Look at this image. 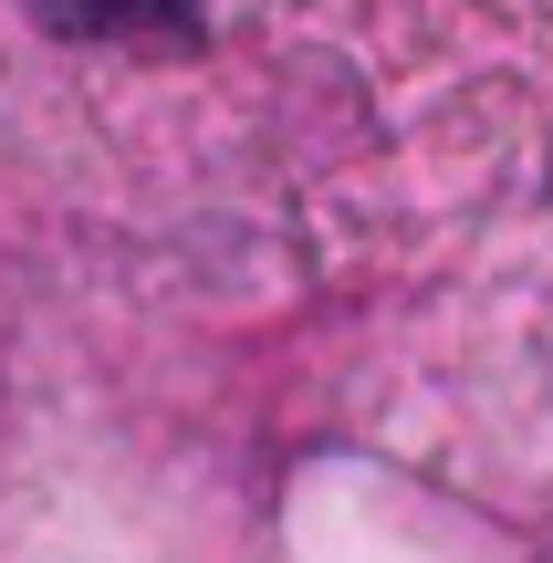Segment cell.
<instances>
[{
    "label": "cell",
    "instance_id": "obj_1",
    "mask_svg": "<svg viewBox=\"0 0 553 563\" xmlns=\"http://www.w3.org/2000/svg\"><path fill=\"white\" fill-rule=\"evenodd\" d=\"M53 32H157V21H178L188 0H32Z\"/></svg>",
    "mask_w": 553,
    "mask_h": 563
}]
</instances>
